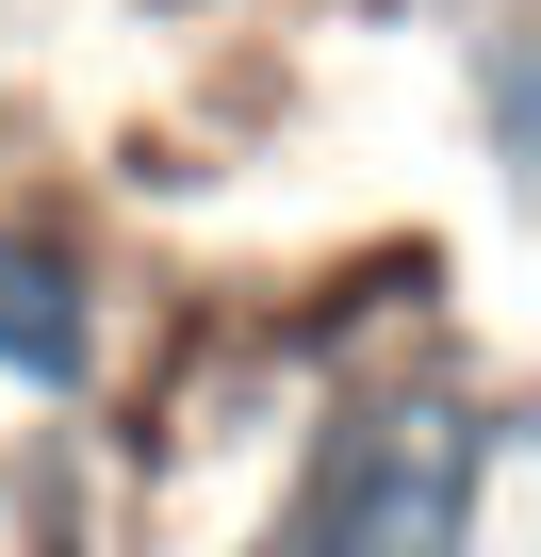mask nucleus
<instances>
[{
	"label": "nucleus",
	"instance_id": "obj_2",
	"mask_svg": "<svg viewBox=\"0 0 541 557\" xmlns=\"http://www.w3.org/2000/svg\"><path fill=\"white\" fill-rule=\"evenodd\" d=\"M99 377H115V262L83 246V213L0 197V394L83 410Z\"/></svg>",
	"mask_w": 541,
	"mask_h": 557
},
{
	"label": "nucleus",
	"instance_id": "obj_4",
	"mask_svg": "<svg viewBox=\"0 0 541 557\" xmlns=\"http://www.w3.org/2000/svg\"><path fill=\"white\" fill-rule=\"evenodd\" d=\"M0 164H17V50H0Z\"/></svg>",
	"mask_w": 541,
	"mask_h": 557
},
{
	"label": "nucleus",
	"instance_id": "obj_3",
	"mask_svg": "<svg viewBox=\"0 0 541 557\" xmlns=\"http://www.w3.org/2000/svg\"><path fill=\"white\" fill-rule=\"evenodd\" d=\"M459 83H476V164L525 181V164H541V34L508 17V0H476V17H459Z\"/></svg>",
	"mask_w": 541,
	"mask_h": 557
},
{
	"label": "nucleus",
	"instance_id": "obj_1",
	"mask_svg": "<svg viewBox=\"0 0 541 557\" xmlns=\"http://www.w3.org/2000/svg\"><path fill=\"white\" fill-rule=\"evenodd\" d=\"M508 459H525V410L476 361H378L312 410L280 508L230 557H492Z\"/></svg>",
	"mask_w": 541,
	"mask_h": 557
}]
</instances>
